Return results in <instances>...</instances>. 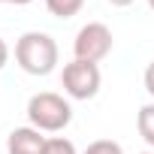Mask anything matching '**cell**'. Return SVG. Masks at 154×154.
<instances>
[{
  "instance_id": "1",
  "label": "cell",
  "mask_w": 154,
  "mask_h": 154,
  "mask_svg": "<svg viewBox=\"0 0 154 154\" xmlns=\"http://www.w3.org/2000/svg\"><path fill=\"white\" fill-rule=\"evenodd\" d=\"M57 57H60V51H57V42L51 33L27 30L15 42V63L27 75H48L57 66Z\"/></svg>"
},
{
  "instance_id": "2",
  "label": "cell",
  "mask_w": 154,
  "mask_h": 154,
  "mask_svg": "<svg viewBox=\"0 0 154 154\" xmlns=\"http://www.w3.org/2000/svg\"><path fill=\"white\" fill-rule=\"evenodd\" d=\"M27 118H30V127L42 133H60L72 121V106L66 97L54 91H39L27 100Z\"/></svg>"
},
{
  "instance_id": "3",
  "label": "cell",
  "mask_w": 154,
  "mask_h": 154,
  "mask_svg": "<svg viewBox=\"0 0 154 154\" xmlns=\"http://www.w3.org/2000/svg\"><path fill=\"white\" fill-rule=\"evenodd\" d=\"M60 85H63L66 97H72V100H94L100 94V85H103L100 66L72 57L60 72Z\"/></svg>"
},
{
  "instance_id": "4",
  "label": "cell",
  "mask_w": 154,
  "mask_h": 154,
  "mask_svg": "<svg viewBox=\"0 0 154 154\" xmlns=\"http://www.w3.org/2000/svg\"><path fill=\"white\" fill-rule=\"evenodd\" d=\"M112 30L103 24V21H88L79 27L72 39V54L75 60H88V63H100L109 51H112Z\"/></svg>"
},
{
  "instance_id": "5",
  "label": "cell",
  "mask_w": 154,
  "mask_h": 154,
  "mask_svg": "<svg viewBox=\"0 0 154 154\" xmlns=\"http://www.w3.org/2000/svg\"><path fill=\"white\" fill-rule=\"evenodd\" d=\"M45 139L48 136H42V130L36 127H15L6 136V154H42Z\"/></svg>"
},
{
  "instance_id": "6",
  "label": "cell",
  "mask_w": 154,
  "mask_h": 154,
  "mask_svg": "<svg viewBox=\"0 0 154 154\" xmlns=\"http://www.w3.org/2000/svg\"><path fill=\"white\" fill-rule=\"evenodd\" d=\"M136 127H139V136L154 148V103H145L136 115Z\"/></svg>"
},
{
  "instance_id": "7",
  "label": "cell",
  "mask_w": 154,
  "mask_h": 154,
  "mask_svg": "<svg viewBox=\"0 0 154 154\" xmlns=\"http://www.w3.org/2000/svg\"><path fill=\"white\" fill-rule=\"evenodd\" d=\"M82 6H85V0H45V9L54 18H72V15H79Z\"/></svg>"
},
{
  "instance_id": "8",
  "label": "cell",
  "mask_w": 154,
  "mask_h": 154,
  "mask_svg": "<svg viewBox=\"0 0 154 154\" xmlns=\"http://www.w3.org/2000/svg\"><path fill=\"white\" fill-rule=\"evenodd\" d=\"M42 154H79V151H75V145L69 139H63V136H48Z\"/></svg>"
},
{
  "instance_id": "9",
  "label": "cell",
  "mask_w": 154,
  "mask_h": 154,
  "mask_svg": "<svg viewBox=\"0 0 154 154\" xmlns=\"http://www.w3.org/2000/svg\"><path fill=\"white\" fill-rule=\"evenodd\" d=\"M82 154H124V148H121L115 139H94Z\"/></svg>"
},
{
  "instance_id": "10",
  "label": "cell",
  "mask_w": 154,
  "mask_h": 154,
  "mask_svg": "<svg viewBox=\"0 0 154 154\" xmlns=\"http://www.w3.org/2000/svg\"><path fill=\"white\" fill-rule=\"evenodd\" d=\"M145 91H148V94L154 97V60H151V63L145 66Z\"/></svg>"
},
{
  "instance_id": "11",
  "label": "cell",
  "mask_w": 154,
  "mask_h": 154,
  "mask_svg": "<svg viewBox=\"0 0 154 154\" xmlns=\"http://www.w3.org/2000/svg\"><path fill=\"white\" fill-rule=\"evenodd\" d=\"M6 60H9V45H6V39L0 36V69L6 66Z\"/></svg>"
},
{
  "instance_id": "12",
  "label": "cell",
  "mask_w": 154,
  "mask_h": 154,
  "mask_svg": "<svg viewBox=\"0 0 154 154\" xmlns=\"http://www.w3.org/2000/svg\"><path fill=\"white\" fill-rule=\"evenodd\" d=\"M0 3H9V6H27V3H33V0H0Z\"/></svg>"
},
{
  "instance_id": "13",
  "label": "cell",
  "mask_w": 154,
  "mask_h": 154,
  "mask_svg": "<svg viewBox=\"0 0 154 154\" xmlns=\"http://www.w3.org/2000/svg\"><path fill=\"white\" fill-rule=\"evenodd\" d=\"M112 6H130V3H136V0H109Z\"/></svg>"
},
{
  "instance_id": "14",
  "label": "cell",
  "mask_w": 154,
  "mask_h": 154,
  "mask_svg": "<svg viewBox=\"0 0 154 154\" xmlns=\"http://www.w3.org/2000/svg\"><path fill=\"white\" fill-rule=\"evenodd\" d=\"M148 6H151V9H154V0H148Z\"/></svg>"
},
{
  "instance_id": "15",
  "label": "cell",
  "mask_w": 154,
  "mask_h": 154,
  "mask_svg": "<svg viewBox=\"0 0 154 154\" xmlns=\"http://www.w3.org/2000/svg\"><path fill=\"white\" fill-rule=\"evenodd\" d=\"M142 154H154V151H142Z\"/></svg>"
}]
</instances>
